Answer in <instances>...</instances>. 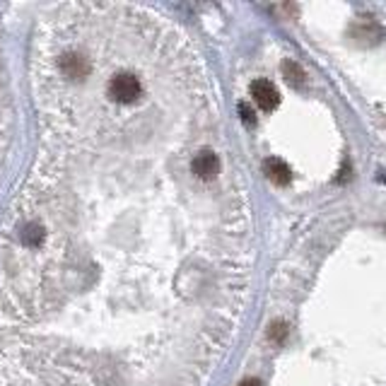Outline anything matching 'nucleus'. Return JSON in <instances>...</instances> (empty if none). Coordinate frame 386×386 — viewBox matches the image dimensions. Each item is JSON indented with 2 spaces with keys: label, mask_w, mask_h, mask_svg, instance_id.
<instances>
[{
  "label": "nucleus",
  "mask_w": 386,
  "mask_h": 386,
  "mask_svg": "<svg viewBox=\"0 0 386 386\" xmlns=\"http://www.w3.org/2000/svg\"><path fill=\"white\" fill-rule=\"evenodd\" d=\"M242 113H244V121H247V123H251V121H254V118H251V111H249L244 104H242Z\"/></svg>",
  "instance_id": "0eeeda50"
},
{
  "label": "nucleus",
  "mask_w": 386,
  "mask_h": 386,
  "mask_svg": "<svg viewBox=\"0 0 386 386\" xmlns=\"http://www.w3.org/2000/svg\"><path fill=\"white\" fill-rule=\"evenodd\" d=\"M263 172H266V177L273 181L275 186H287L290 181H292V169H290L282 160H278V157H270V160H266Z\"/></svg>",
  "instance_id": "20e7f679"
},
{
  "label": "nucleus",
  "mask_w": 386,
  "mask_h": 386,
  "mask_svg": "<svg viewBox=\"0 0 386 386\" xmlns=\"http://www.w3.org/2000/svg\"><path fill=\"white\" fill-rule=\"evenodd\" d=\"M61 68H63V73L68 77H73V80H80L89 70L87 61H85L80 54H66L63 58H61Z\"/></svg>",
  "instance_id": "39448f33"
},
{
  "label": "nucleus",
  "mask_w": 386,
  "mask_h": 386,
  "mask_svg": "<svg viewBox=\"0 0 386 386\" xmlns=\"http://www.w3.org/2000/svg\"><path fill=\"white\" fill-rule=\"evenodd\" d=\"M282 70H285V77H287V82H290V85H302L304 73L299 70V66H294L292 61H287V63L282 66Z\"/></svg>",
  "instance_id": "423d86ee"
},
{
  "label": "nucleus",
  "mask_w": 386,
  "mask_h": 386,
  "mask_svg": "<svg viewBox=\"0 0 386 386\" xmlns=\"http://www.w3.org/2000/svg\"><path fill=\"white\" fill-rule=\"evenodd\" d=\"M251 96L263 111H273L278 106V101H280V94H278L275 85L268 82V80L251 82Z\"/></svg>",
  "instance_id": "f03ea898"
},
{
  "label": "nucleus",
  "mask_w": 386,
  "mask_h": 386,
  "mask_svg": "<svg viewBox=\"0 0 386 386\" xmlns=\"http://www.w3.org/2000/svg\"><path fill=\"white\" fill-rule=\"evenodd\" d=\"M239 386H261V382H259V379H244Z\"/></svg>",
  "instance_id": "6e6552de"
},
{
  "label": "nucleus",
  "mask_w": 386,
  "mask_h": 386,
  "mask_svg": "<svg viewBox=\"0 0 386 386\" xmlns=\"http://www.w3.org/2000/svg\"><path fill=\"white\" fill-rule=\"evenodd\" d=\"M140 80L135 75H130V73H121V75L111 77L109 82V96L116 101H121V104H130V101H135L140 96Z\"/></svg>",
  "instance_id": "f257e3e1"
},
{
  "label": "nucleus",
  "mask_w": 386,
  "mask_h": 386,
  "mask_svg": "<svg viewBox=\"0 0 386 386\" xmlns=\"http://www.w3.org/2000/svg\"><path fill=\"white\" fill-rule=\"evenodd\" d=\"M191 169H193V174H196V177L213 179L215 174L220 172V160H218V155H215L213 150H201L196 157H193Z\"/></svg>",
  "instance_id": "7ed1b4c3"
}]
</instances>
